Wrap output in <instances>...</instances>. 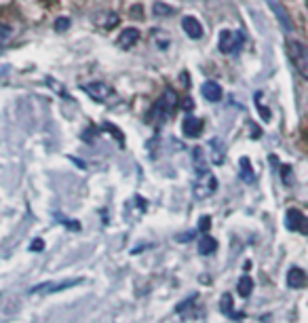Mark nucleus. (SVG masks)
<instances>
[{"label": "nucleus", "mask_w": 308, "mask_h": 323, "mask_svg": "<svg viewBox=\"0 0 308 323\" xmlns=\"http://www.w3.org/2000/svg\"><path fill=\"white\" fill-rule=\"evenodd\" d=\"M177 104H180V100H177V93H175L171 87H167V89L163 91L161 98L154 102V106L150 108V114H148L150 123H154V125H163L165 121H169L171 114L175 112Z\"/></svg>", "instance_id": "nucleus-1"}, {"label": "nucleus", "mask_w": 308, "mask_h": 323, "mask_svg": "<svg viewBox=\"0 0 308 323\" xmlns=\"http://www.w3.org/2000/svg\"><path fill=\"white\" fill-rule=\"evenodd\" d=\"M287 55H289V59H291L293 68L298 70V74L308 80V47H306L302 40L289 38V40H287Z\"/></svg>", "instance_id": "nucleus-2"}, {"label": "nucleus", "mask_w": 308, "mask_h": 323, "mask_svg": "<svg viewBox=\"0 0 308 323\" xmlns=\"http://www.w3.org/2000/svg\"><path fill=\"white\" fill-rule=\"evenodd\" d=\"M80 89L85 91L87 95H91V100H95L99 104H110L116 100V91L110 87V85H106V82H85V85H80Z\"/></svg>", "instance_id": "nucleus-3"}, {"label": "nucleus", "mask_w": 308, "mask_h": 323, "mask_svg": "<svg viewBox=\"0 0 308 323\" xmlns=\"http://www.w3.org/2000/svg\"><path fill=\"white\" fill-rule=\"evenodd\" d=\"M245 42V36L243 32L239 30H222L220 32V51L222 53H226V55H232V53H239L241 51V47Z\"/></svg>", "instance_id": "nucleus-4"}, {"label": "nucleus", "mask_w": 308, "mask_h": 323, "mask_svg": "<svg viewBox=\"0 0 308 323\" xmlns=\"http://www.w3.org/2000/svg\"><path fill=\"white\" fill-rule=\"evenodd\" d=\"M218 190V179L211 171H200L198 179L194 182V197L196 199H207Z\"/></svg>", "instance_id": "nucleus-5"}, {"label": "nucleus", "mask_w": 308, "mask_h": 323, "mask_svg": "<svg viewBox=\"0 0 308 323\" xmlns=\"http://www.w3.org/2000/svg\"><path fill=\"white\" fill-rule=\"evenodd\" d=\"M80 283H82V279H70V281H59V283L46 281V283H40V285H34L32 290H30V294H34V296H40V294H57V292L70 290V287H76V285H80Z\"/></svg>", "instance_id": "nucleus-6"}, {"label": "nucleus", "mask_w": 308, "mask_h": 323, "mask_svg": "<svg viewBox=\"0 0 308 323\" xmlns=\"http://www.w3.org/2000/svg\"><path fill=\"white\" fill-rule=\"evenodd\" d=\"M285 226H287V230L308 235V220L304 218V213L298 211V209H287V213H285Z\"/></svg>", "instance_id": "nucleus-7"}, {"label": "nucleus", "mask_w": 308, "mask_h": 323, "mask_svg": "<svg viewBox=\"0 0 308 323\" xmlns=\"http://www.w3.org/2000/svg\"><path fill=\"white\" fill-rule=\"evenodd\" d=\"M182 133L186 137H198L200 133H203V121L200 118H196L194 114H186L184 121H182Z\"/></svg>", "instance_id": "nucleus-8"}, {"label": "nucleus", "mask_w": 308, "mask_h": 323, "mask_svg": "<svg viewBox=\"0 0 308 323\" xmlns=\"http://www.w3.org/2000/svg\"><path fill=\"white\" fill-rule=\"evenodd\" d=\"M268 3V7L272 9V13H275V17L279 19V23L283 26V30L285 32H291L293 30V21H291V17H289V13L285 11V7H283L279 0H266Z\"/></svg>", "instance_id": "nucleus-9"}, {"label": "nucleus", "mask_w": 308, "mask_h": 323, "mask_svg": "<svg viewBox=\"0 0 308 323\" xmlns=\"http://www.w3.org/2000/svg\"><path fill=\"white\" fill-rule=\"evenodd\" d=\"M182 28L192 40H198L200 36H203V23H200L196 17H184L182 19Z\"/></svg>", "instance_id": "nucleus-10"}, {"label": "nucleus", "mask_w": 308, "mask_h": 323, "mask_svg": "<svg viewBox=\"0 0 308 323\" xmlns=\"http://www.w3.org/2000/svg\"><path fill=\"white\" fill-rule=\"evenodd\" d=\"M306 283H308V277H306V272L302 268H298V266L289 268V272H287V285L291 287V290H302V287H306Z\"/></svg>", "instance_id": "nucleus-11"}, {"label": "nucleus", "mask_w": 308, "mask_h": 323, "mask_svg": "<svg viewBox=\"0 0 308 323\" xmlns=\"http://www.w3.org/2000/svg\"><path fill=\"white\" fill-rule=\"evenodd\" d=\"M200 93H203V98H205L207 102H220L222 95H224L222 87L218 85L216 80H207V82H203V87H200Z\"/></svg>", "instance_id": "nucleus-12"}, {"label": "nucleus", "mask_w": 308, "mask_h": 323, "mask_svg": "<svg viewBox=\"0 0 308 323\" xmlns=\"http://www.w3.org/2000/svg\"><path fill=\"white\" fill-rule=\"evenodd\" d=\"M139 40V30L137 28H125L118 36V47L121 49H131L133 44H137Z\"/></svg>", "instance_id": "nucleus-13"}, {"label": "nucleus", "mask_w": 308, "mask_h": 323, "mask_svg": "<svg viewBox=\"0 0 308 323\" xmlns=\"http://www.w3.org/2000/svg\"><path fill=\"white\" fill-rule=\"evenodd\" d=\"M209 146H211V163L213 165H222L224 159H226V148H224V142L218 140V137H213L209 142Z\"/></svg>", "instance_id": "nucleus-14"}, {"label": "nucleus", "mask_w": 308, "mask_h": 323, "mask_svg": "<svg viewBox=\"0 0 308 323\" xmlns=\"http://www.w3.org/2000/svg\"><path fill=\"white\" fill-rule=\"evenodd\" d=\"M216 249H218V241H216V239L209 237V235L200 237V241H198V254L200 256H211V254H216Z\"/></svg>", "instance_id": "nucleus-15"}, {"label": "nucleus", "mask_w": 308, "mask_h": 323, "mask_svg": "<svg viewBox=\"0 0 308 323\" xmlns=\"http://www.w3.org/2000/svg\"><path fill=\"white\" fill-rule=\"evenodd\" d=\"M239 171H241V179H243L245 184H253L255 182V173H253L251 163H249V159H247V157H243L239 161Z\"/></svg>", "instance_id": "nucleus-16"}, {"label": "nucleus", "mask_w": 308, "mask_h": 323, "mask_svg": "<svg viewBox=\"0 0 308 323\" xmlns=\"http://www.w3.org/2000/svg\"><path fill=\"white\" fill-rule=\"evenodd\" d=\"M220 310L226 317L230 319H243V313H234V306H232V296L230 294H224L222 296V302H220Z\"/></svg>", "instance_id": "nucleus-17"}, {"label": "nucleus", "mask_w": 308, "mask_h": 323, "mask_svg": "<svg viewBox=\"0 0 308 323\" xmlns=\"http://www.w3.org/2000/svg\"><path fill=\"white\" fill-rule=\"evenodd\" d=\"M236 292H239V296L241 298H249L251 296V292H253V281H251V277H241L239 279V285H236Z\"/></svg>", "instance_id": "nucleus-18"}, {"label": "nucleus", "mask_w": 308, "mask_h": 323, "mask_svg": "<svg viewBox=\"0 0 308 323\" xmlns=\"http://www.w3.org/2000/svg\"><path fill=\"white\" fill-rule=\"evenodd\" d=\"M154 15H159V17H171V15H173V9L167 7V5H163V3H157V5H154Z\"/></svg>", "instance_id": "nucleus-19"}, {"label": "nucleus", "mask_w": 308, "mask_h": 323, "mask_svg": "<svg viewBox=\"0 0 308 323\" xmlns=\"http://www.w3.org/2000/svg\"><path fill=\"white\" fill-rule=\"evenodd\" d=\"M255 106H258V110H260V114H262V118L268 123L270 121V110L268 108H264L262 106V93H255Z\"/></svg>", "instance_id": "nucleus-20"}, {"label": "nucleus", "mask_w": 308, "mask_h": 323, "mask_svg": "<svg viewBox=\"0 0 308 323\" xmlns=\"http://www.w3.org/2000/svg\"><path fill=\"white\" fill-rule=\"evenodd\" d=\"M209 226H211V218H209V215H203L200 222H198V230L203 233V235H207L209 233Z\"/></svg>", "instance_id": "nucleus-21"}, {"label": "nucleus", "mask_w": 308, "mask_h": 323, "mask_svg": "<svg viewBox=\"0 0 308 323\" xmlns=\"http://www.w3.org/2000/svg\"><path fill=\"white\" fill-rule=\"evenodd\" d=\"M55 28H57L59 32L68 30V28H70V19H68V17H59V19L55 21Z\"/></svg>", "instance_id": "nucleus-22"}, {"label": "nucleus", "mask_w": 308, "mask_h": 323, "mask_svg": "<svg viewBox=\"0 0 308 323\" xmlns=\"http://www.w3.org/2000/svg\"><path fill=\"white\" fill-rule=\"evenodd\" d=\"M283 182H285L287 186L293 182V177H291V167H287V165L283 167Z\"/></svg>", "instance_id": "nucleus-23"}, {"label": "nucleus", "mask_w": 308, "mask_h": 323, "mask_svg": "<svg viewBox=\"0 0 308 323\" xmlns=\"http://www.w3.org/2000/svg\"><path fill=\"white\" fill-rule=\"evenodd\" d=\"M42 247H44L42 239H34V241L30 243V249H32V251H42Z\"/></svg>", "instance_id": "nucleus-24"}, {"label": "nucleus", "mask_w": 308, "mask_h": 323, "mask_svg": "<svg viewBox=\"0 0 308 323\" xmlns=\"http://www.w3.org/2000/svg\"><path fill=\"white\" fill-rule=\"evenodd\" d=\"M7 36H9V30H7V28H3V26H0V44H3V42H5V38H7Z\"/></svg>", "instance_id": "nucleus-25"}, {"label": "nucleus", "mask_w": 308, "mask_h": 323, "mask_svg": "<svg viewBox=\"0 0 308 323\" xmlns=\"http://www.w3.org/2000/svg\"><path fill=\"white\" fill-rule=\"evenodd\" d=\"M192 235H177V241H190Z\"/></svg>", "instance_id": "nucleus-26"}]
</instances>
